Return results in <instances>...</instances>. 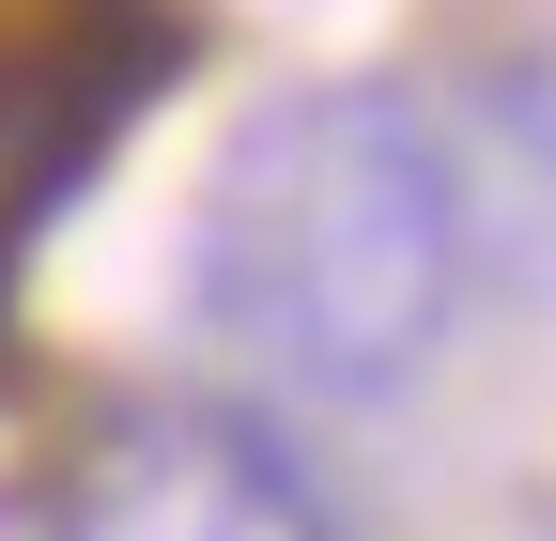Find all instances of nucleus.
Returning a JSON list of instances; mask_svg holds the SVG:
<instances>
[{"instance_id":"obj_1","label":"nucleus","mask_w":556,"mask_h":541,"mask_svg":"<svg viewBox=\"0 0 556 541\" xmlns=\"http://www.w3.org/2000/svg\"><path fill=\"white\" fill-rule=\"evenodd\" d=\"M479 294V217L448 171V109L402 78H309L232 124L186 232V310L217 325L278 402H371L433 387Z\"/></svg>"},{"instance_id":"obj_2","label":"nucleus","mask_w":556,"mask_h":541,"mask_svg":"<svg viewBox=\"0 0 556 541\" xmlns=\"http://www.w3.org/2000/svg\"><path fill=\"white\" fill-rule=\"evenodd\" d=\"M47 541H340V495L248 402H124L47 480Z\"/></svg>"},{"instance_id":"obj_3","label":"nucleus","mask_w":556,"mask_h":541,"mask_svg":"<svg viewBox=\"0 0 556 541\" xmlns=\"http://www.w3.org/2000/svg\"><path fill=\"white\" fill-rule=\"evenodd\" d=\"M448 171L479 217V279L556 294V62H479L448 109Z\"/></svg>"}]
</instances>
